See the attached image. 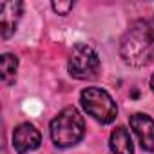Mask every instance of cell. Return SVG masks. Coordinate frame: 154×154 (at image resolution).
<instances>
[{"instance_id":"obj_1","label":"cell","mask_w":154,"mask_h":154,"mask_svg":"<svg viewBox=\"0 0 154 154\" xmlns=\"http://www.w3.org/2000/svg\"><path fill=\"white\" fill-rule=\"evenodd\" d=\"M120 56L131 67H143L154 58V27L145 20H136L120 42Z\"/></svg>"},{"instance_id":"obj_2","label":"cell","mask_w":154,"mask_h":154,"mask_svg":"<svg viewBox=\"0 0 154 154\" xmlns=\"http://www.w3.org/2000/svg\"><path fill=\"white\" fill-rule=\"evenodd\" d=\"M84 118L74 107L62 109L51 122V140L56 147H72L84 138Z\"/></svg>"},{"instance_id":"obj_3","label":"cell","mask_w":154,"mask_h":154,"mask_svg":"<svg viewBox=\"0 0 154 154\" xmlns=\"http://www.w3.org/2000/svg\"><path fill=\"white\" fill-rule=\"evenodd\" d=\"M80 102H82V107L85 109V112L89 116H93L96 122L111 123L116 120L118 109H116L112 96L107 91H103L100 87H87L82 91Z\"/></svg>"},{"instance_id":"obj_4","label":"cell","mask_w":154,"mask_h":154,"mask_svg":"<svg viewBox=\"0 0 154 154\" xmlns=\"http://www.w3.org/2000/svg\"><path fill=\"white\" fill-rule=\"evenodd\" d=\"M67 69L76 80H93L100 71V58L91 45L78 44L69 54Z\"/></svg>"},{"instance_id":"obj_5","label":"cell","mask_w":154,"mask_h":154,"mask_svg":"<svg viewBox=\"0 0 154 154\" xmlns=\"http://www.w3.org/2000/svg\"><path fill=\"white\" fill-rule=\"evenodd\" d=\"M40 143H42V134L33 123H20L13 132V147L20 154L38 149Z\"/></svg>"},{"instance_id":"obj_6","label":"cell","mask_w":154,"mask_h":154,"mask_svg":"<svg viewBox=\"0 0 154 154\" xmlns=\"http://www.w3.org/2000/svg\"><path fill=\"white\" fill-rule=\"evenodd\" d=\"M129 123H131V129L136 132L141 149L152 152L154 150V120L147 114L136 112L129 118Z\"/></svg>"},{"instance_id":"obj_7","label":"cell","mask_w":154,"mask_h":154,"mask_svg":"<svg viewBox=\"0 0 154 154\" xmlns=\"http://www.w3.org/2000/svg\"><path fill=\"white\" fill-rule=\"evenodd\" d=\"M22 2H4L0 6V29H2V38L8 40L15 31L22 17Z\"/></svg>"},{"instance_id":"obj_8","label":"cell","mask_w":154,"mask_h":154,"mask_svg":"<svg viewBox=\"0 0 154 154\" xmlns=\"http://www.w3.org/2000/svg\"><path fill=\"white\" fill-rule=\"evenodd\" d=\"M109 145H111L112 154H134L132 138H131V134L125 127H116L112 131Z\"/></svg>"},{"instance_id":"obj_9","label":"cell","mask_w":154,"mask_h":154,"mask_svg":"<svg viewBox=\"0 0 154 154\" xmlns=\"http://www.w3.org/2000/svg\"><path fill=\"white\" fill-rule=\"evenodd\" d=\"M0 69H2V80L4 84H11L17 76V69H18V60L15 54L6 53L2 54V60H0Z\"/></svg>"},{"instance_id":"obj_10","label":"cell","mask_w":154,"mask_h":154,"mask_svg":"<svg viewBox=\"0 0 154 154\" xmlns=\"http://www.w3.org/2000/svg\"><path fill=\"white\" fill-rule=\"evenodd\" d=\"M74 8V2H53V9L58 15H67Z\"/></svg>"},{"instance_id":"obj_11","label":"cell","mask_w":154,"mask_h":154,"mask_svg":"<svg viewBox=\"0 0 154 154\" xmlns=\"http://www.w3.org/2000/svg\"><path fill=\"white\" fill-rule=\"evenodd\" d=\"M150 87H152V91H154V74H152V78H150Z\"/></svg>"}]
</instances>
